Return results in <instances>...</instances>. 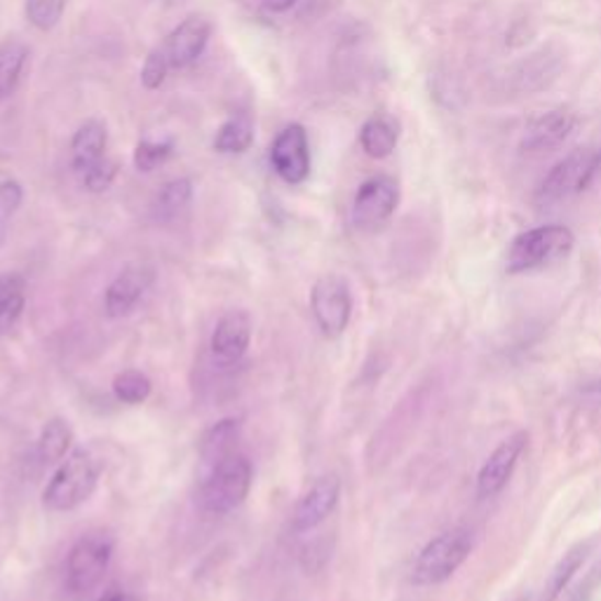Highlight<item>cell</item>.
<instances>
[{
  "mask_svg": "<svg viewBox=\"0 0 601 601\" xmlns=\"http://www.w3.org/2000/svg\"><path fill=\"white\" fill-rule=\"evenodd\" d=\"M254 479V467L242 451H233L226 458L207 467L205 479L200 484L197 506L205 514L224 517L238 510L249 496Z\"/></svg>",
  "mask_w": 601,
  "mask_h": 601,
  "instance_id": "6da1fadb",
  "label": "cell"
},
{
  "mask_svg": "<svg viewBox=\"0 0 601 601\" xmlns=\"http://www.w3.org/2000/svg\"><path fill=\"white\" fill-rule=\"evenodd\" d=\"M104 465L92 451L76 449L66 456L43 489V506L49 512H71L94 494Z\"/></svg>",
  "mask_w": 601,
  "mask_h": 601,
  "instance_id": "7a4b0ae2",
  "label": "cell"
},
{
  "mask_svg": "<svg viewBox=\"0 0 601 601\" xmlns=\"http://www.w3.org/2000/svg\"><path fill=\"white\" fill-rule=\"evenodd\" d=\"M576 247V236L571 228L562 224H547L524 230L517 236L506 257V269L508 273H526L545 269V265H553L562 259L569 257Z\"/></svg>",
  "mask_w": 601,
  "mask_h": 601,
  "instance_id": "3957f363",
  "label": "cell"
},
{
  "mask_svg": "<svg viewBox=\"0 0 601 601\" xmlns=\"http://www.w3.org/2000/svg\"><path fill=\"white\" fill-rule=\"evenodd\" d=\"M473 553V533L456 526L432 538L411 569V582L419 588H432L454 576L467 555Z\"/></svg>",
  "mask_w": 601,
  "mask_h": 601,
  "instance_id": "277c9868",
  "label": "cell"
},
{
  "mask_svg": "<svg viewBox=\"0 0 601 601\" xmlns=\"http://www.w3.org/2000/svg\"><path fill=\"white\" fill-rule=\"evenodd\" d=\"M601 172V148H576L547 172L538 189V203L557 205L588 191Z\"/></svg>",
  "mask_w": 601,
  "mask_h": 601,
  "instance_id": "5b68a950",
  "label": "cell"
},
{
  "mask_svg": "<svg viewBox=\"0 0 601 601\" xmlns=\"http://www.w3.org/2000/svg\"><path fill=\"white\" fill-rule=\"evenodd\" d=\"M113 538L106 531H88L73 543L66 557V588L88 594L104 580L113 559Z\"/></svg>",
  "mask_w": 601,
  "mask_h": 601,
  "instance_id": "8992f818",
  "label": "cell"
},
{
  "mask_svg": "<svg viewBox=\"0 0 601 601\" xmlns=\"http://www.w3.org/2000/svg\"><path fill=\"white\" fill-rule=\"evenodd\" d=\"M310 310L325 337L339 339L353 317V294L348 280L337 273L317 277L310 290Z\"/></svg>",
  "mask_w": 601,
  "mask_h": 601,
  "instance_id": "52a82bcc",
  "label": "cell"
},
{
  "mask_svg": "<svg viewBox=\"0 0 601 601\" xmlns=\"http://www.w3.org/2000/svg\"><path fill=\"white\" fill-rule=\"evenodd\" d=\"M399 205V183L378 174L366 179L353 200V224L358 230L374 233L390 222Z\"/></svg>",
  "mask_w": 601,
  "mask_h": 601,
  "instance_id": "ba28073f",
  "label": "cell"
},
{
  "mask_svg": "<svg viewBox=\"0 0 601 601\" xmlns=\"http://www.w3.org/2000/svg\"><path fill=\"white\" fill-rule=\"evenodd\" d=\"M271 165L282 181L304 183L310 174V146L304 125L292 123L280 132L271 146Z\"/></svg>",
  "mask_w": 601,
  "mask_h": 601,
  "instance_id": "9c48e42d",
  "label": "cell"
},
{
  "mask_svg": "<svg viewBox=\"0 0 601 601\" xmlns=\"http://www.w3.org/2000/svg\"><path fill=\"white\" fill-rule=\"evenodd\" d=\"M156 282V269L148 263H129L113 277L104 294V310L113 320L127 317Z\"/></svg>",
  "mask_w": 601,
  "mask_h": 601,
  "instance_id": "30bf717a",
  "label": "cell"
},
{
  "mask_svg": "<svg viewBox=\"0 0 601 601\" xmlns=\"http://www.w3.org/2000/svg\"><path fill=\"white\" fill-rule=\"evenodd\" d=\"M252 331H254V325L247 310L224 313L209 339L214 362L222 366L238 364L247 355L249 345H252Z\"/></svg>",
  "mask_w": 601,
  "mask_h": 601,
  "instance_id": "8fae6325",
  "label": "cell"
},
{
  "mask_svg": "<svg viewBox=\"0 0 601 601\" xmlns=\"http://www.w3.org/2000/svg\"><path fill=\"white\" fill-rule=\"evenodd\" d=\"M526 442H529V435L524 430H520L491 451V456L484 461L481 470L477 475V496L479 498H494L508 487L514 467H517V463H520V456L524 454Z\"/></svg>",
  "mask_w": 601,
  "mask_h": 601,
  "instance_id": "7c38bea8",
  "label": "cell"
},
{
  "mask_svg": "<svg viewBox=\"0 0 601 601\" xmlns=\"http://www.w3.org/2000/svg\"><path fill=\"white\" fill-rule=\"evenodd\" d=\"M341 498V479L337 475H325L310 484V489L300 496L292 514L294 533H308L320 526L327 517L337 510Z\"/></svg>",
  "mask_w": 601,
  "mask_h": 601,
  "instance_id": "4fadbf2b",
  "label": "cell"
},
{
  "mask_svg": "<svg viewBox=\"0 0 601 601\" xmlns=\"http://www.w3.org/2000/svg\"><path fill=\"white\" fill-rule=\"evenodd\" d=\"M212 36V24L203 14H191L183 20L167 41L162 43L167 57H170L172 69H186L200 55L205 53V47Z\"/></svg>",
  "mask_w": 601,
  "mask_h": 601,
  "instance_id": "5bb4252c",
  "label": "cell"
},
{
  "mask_svg": "<svg viewBox=\"0 0 601 601\" xmlns=\"http://www.w3.org/2000/svg\"><path fill=\"white\" fill-rule=\"evenodd\" d=\"M578 127V118L566 109H553L533 121L522 139L524 154H547V150L559 148L564 141H569Z\"/></svg>",
  "mask_w": 601,
  "mask_h": 601,
  "instance_id": "9a60e30c",
  "label": "cell"
},
{
  "mask_svg": "<svg viewBox=\"0 0 601 601\" xmlns=\"http://www.w3.org/2000/svg\"><path fill=\"white\" fill-rule=\"evenodd\" d=\"M109 146V132L106 125L97 118H90L82 123L71 139V162L78 177L86 174L88 170L106 158Z\"/></svg>",
  "mask_w": 601,
  "mask_h": 601,
  "instance_id": "2e32d148",
  "label": "cell"
},
{
  "mask_svg": "<svg viewBox=\"0 0 601 601\" xmlns=\"http://www.w3.org/2000/svg\"><path fill=\"white\" fill-rule=\"evenodd\" d=\"M399 139L397 123L388 115H372L360 129V146L370 158L383 160L388 158Z\"/></svg>",
  "mask_w": 601,
  "mask_h": 601,
  "instance_id": "e0dca14e",
  "label": "cell"
},
{
  "mask_svg": "<svg viewBox=\"0 0 601 601\" xmlns=\"http://www.w3.org/2000/svg\"><path fill=\"white\" fill-rule=\"evenodd\" d=\"M73 446V430L69 426V421L59 419V416H55V419H49L41 435H38V444H36V454H38V461L41 465H59L66 456H69V451Z\"/></svg>",
  "mask_w": 601,
  "mask_h": 601,
  "instance_id": "ac0fdd59",
  "label": "cell"
},
{
  "mask_svg": "<svg viewBox=\"0 0 601 601\" xmlns=\"http://www.w3.org/2000/svg\"><path fill=\"white\" fill-rule=\"evenodd\" d=\"M240 442V423L236 419H224L214 423L203 440H200V458H203L205 467L214 465L216 461L226 458L233 451H238Z\"/></svg>",
  "mask_w": 601,
  "mask_h": 601,
  "instance_id": "d6986e66",
  "label": "cell"
},
{
  "mask_svg": "<svg viewBox=\"0 0 601 601\" xmlns=\"http://www.w3.org/2000/svg\"><path fill=\"white\" fill-rule=\"evenodd\" d=\"M26 308V277L0 273V331L12 329Z\"/></svg>",
  "mask_w": 601,
  "mask_h": 601,
  "instance_id": "ffe728a7",
  "label": "cell"
},
{
  "mask_svg": "<svg viewBox=\"0 0 601 601\" xmlns=\"http://www.w3.org/2000/svg\"><path fill=\"white\" fill-rule=\"evenodd\" d=\"M29 47L20 38L0 41V99H8L20 86Z\"/></svg>",
  "mask_w": 601,
  "mask_h": 601,
  "instance_id": "44dd1931",
  "label": "cell"
},
{
  "mask_svg": "<svg viewBox=\"0 0 601 601\" xmlns=\"http://www.w3.org/2000/svg\"><path fill=\"white\" fill-rule=\"evenodd\" d=\"M193 200V183L191 179H172L167 181L156 195L154 203V214L158 222H172L177 216L191 205Z\"/></svg>",
  "mask_w": 601,
  "mask_h": 601,
  "instance_id": "7402d4cb",
  "label": "cell"
},
{
  "mask_svg": "<svg viewBox=\"0 0 601 601\" xmlns=\"http://www.w3.org/2000/svg\"><path fill=\"white\" fill-rule=\"evenodd\" d=\"M254 144V125L247 115H233L214 137V150L219 154H245V150Z\"/></svg>",
  "mask_w": 601,
  "mask_h": 601,
  "instance_id": "603a6c76",
  "label": "cell"
},
{
  "mask_svg": "<svg viewBox=\"0 0 601 601\" xmlns=\"http://www.w3.org/2000/svg\"><path fill=\"white\" fill-rule=\"evenodd\" d=\"M150 393H154V383L139 370H125L113 378V395L123 405H144Z\"/></svg>",
  "mask_w": 601,
  "mask_h": 601,
  "instance_id": "cb8c5ba5",
  "label": "cell"
},
{
  "mask_svg": "<svg viewBox=\"0 0 601 601\" xmlns=\"http://www.w3.org/2000/svg\"><path fill=\"white\" fill-rule=\"evenodd\" d=\"M582 559H586V547H576L569 555H564V559L555 566V571L549 574V580L541 594V601H557L562 597V592L569 588L571 578L578 574Z\"/></svg>",
  "mask_w": 601,
  "mask_h": 601,
  "instance_id": "d4e9b609",
  "label": "cell"
},
{
  "mask_svg": "<svg viewBox=\"0 0 601 601\" xmlns=\"http://www.w3.org/2000/svg\"><path fill=\"white\" fill-rule=\"evenodd\" d=\"M547 64H549V55H545V53L531 55L526 61L520 64V71H517V76H520L522 88H524L526 92H529V90L547 88V82L557 78L559 66H555V69H549Z\"/></svg>",
  "mask_w": 601,
  "mask_h": 601,
  "instance_id": "484cf974",
  "label": "cell"
},
{
  "mask_svg": "<svg viewBox=\"0 0 601 601\" xmlns=\"http://www.w3.org/2000/svg\"><path fill=\"white\" fill-rule=\"evenodd\" d=\"M174 154V141L165 139V141H150V139H141L135 148V167L139 172H154L158 170L160 165H165L167 160L172 158Z\"/></svg>",
  "mask_w": 601,
  "mask_h": 601,
  "instance_id": "4316f807",
  "label": "cell"
},
{
  "mask_svg": "<svg viewBox=\"0 0 601 601\" xmlns=\"http://www.w3.org/2000/svg\"><path fill=\"white\" fill-rule=\"evenodd\" d=\"M69 0H26V16L38 31H53L64 16Z\"/></svg>",
  "mask_w": 601,
  "mask_h": 601,
  "instance_id": "83f0119b",
  "label": "cell"
},
{
  "mask_svg": "<svg viewBox=\"0 0 601 601\" xmlns=\"http://www.w3.org/2000/svg\"><path fill=\"white\" fill-rule=\"evenodd\" d=\"M170 69H172V64H170V57H167V53H165V47L160 45L156 49H150L146 61H144V69H141V86L150 92L158 90L165 82L167 73H170Z\"/></svg>",
  "mask_w": 601,
  "mask_h": 601,
  "instance_id": "f1b7e54d",
  "label": "cell"
},
{
  "mask_svg": "<svg viewBox=\"0 0 601 601\" xmlns=\"http://www.w3.org/2000/svg\"><path fill=\"white\" fill-rule=\"evenodd\" d=\"M115 177H118V162L111 160V158H104L99 160L92 170H88L86 174L80 177L82 186H86L90 193H104L113 186Z\"/></svg>",
  "mask_w": 601,
  "mask_h": 601,
  "instance_id": "f546056e",
  "label": "cell"
},
{
  "mask_svg": "<svg viewBox=\"0 0 601 601\" xmlns=\"http://www.w3.org/2000/svg\"><path fill=\"white\" fill-rule=\"evenodd\" d=\"M24 200V191L20 181H3L0 183V226H5L10 216L20 209Z\"/></svg>",
  "mask_w": 601,
  "mask_h": 601,
  "instance_id": "4dcf8cb0",
  "label": "cell"
},
{
  "mask_svg": "<svg viewBox=\"0 0 601 601\" xmlns=\"http://www.w3.org/2000/svg\"><path fill=\"white\" fill-rule=\"evenodd\" d=\"M97 601H141V599L135 592L113 586V588H109V590H104L102 594H99Z\"/></svg>",
  "mask_w": 601,
  "mask_h": 601,
  "instance_id": "1f68e13d",
  "label": "cell"
},
{
  "mask_svg": "<svg viewBox=\"0 0 601 601\" xmlns=\"http://www.w3.org/2000/svg\"><path fill=\"white\" fill-rule=\"evenodd\" d=\"M298 3V0H263V8L269 10V12H290L294 5Z\"/></svg>",
  "mask_w": 601,
  "mask_h": 601,
  "instance_id": "d6a6232c",
  "label": "cell"
},
{
  "mask_svg": "<svg viewBox=\"0 0 601 601\" xmlns=\"http://www.w3.org/2000/svg\"><path fill=\"white\" fill-rule=\"evenodd\" d=\"M590 390H601V381L597 383V386H594V388H590Z\"/></svg>",
  "mask_w": 601,
  "mask_h": 601,
  "instance_id": "836d02e7",
  "label": "cell"
}]
</instances>
